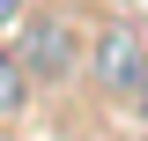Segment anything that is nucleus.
Here are the masks:
<instances>
[{
    "label": "nucleus",
    "mask_w": 148,
    "mask_h": 141,
    "mask_svg": "<svg viewBox=\"0 0 148 141\" xmlns=\"http://www.w3.org/2000/svg\"><path fill=\"white\" fill-rule=\"evenodd\" d=\"M89 74H96V89H104V97L141 104V97H148V45H141L133 30H119V22H111V30L96 37V52H89Z\"/></svg>",
    "instance_id": "f257e3e1"
},
{
    "label": "nucleus",
    "mask_w": 148,
    "mask_h": 141,
    "mask_svg": "<svg viewBox=\"0 0 148 141\" xmlns=\"http://www.w3.org/2000/svg\"><path fill=\"white\" fill-rule=\"evenodd\" d=\"M67 59H74V30L67 22H37L30 52H22V74H67Z\"/></svg>",
    "instance_id": "f03ea898"
},
{
    "label": "nucleus",
    "mask_w": 148,
    "mask_h": 141,
    "mask_svg": "<svg viewBox=\"0 0 148 141\" xmlns=\"http://www.w3.org/2000/svg\"><path fill=\"white\" fill-rule=\"evenodd\" d=\"M22 97H30V74H22V59L0 52V119H8V111H22Z\"/></svg>",
    "instance_id": "7ed1b4c3"
},
{
    "label": "nucleus",
    "mask_w": 148,
    "mask_h": 141,
    "mask_svg": "<svg viewBox=\"0 0 148 141\" xmlns=\"http://www.w3.org/2000/svg\"><path fill=\"white\" fill-rule=\"evenodd\" d=\"M15 15H22V0H0V22H15Z\"/></svg>",
    "instance_id": "20e7f679"
}]
</instances>
